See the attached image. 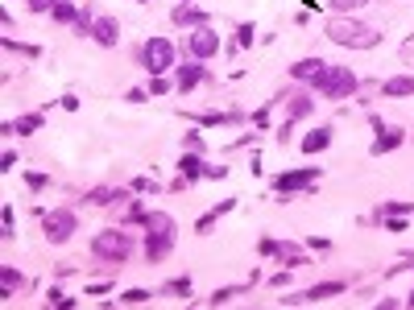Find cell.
Here are the masks:
<instances>
[{"label": "cell", "instance_id": "6da1fadb", "mask_svg": "<svg viewBox=\"0 0 414 310\" xmlns=\"http://www.w3.org/2000/svg\"><path fill=\"white\" fill-rule=\"evenodd\" d=\"M145 257L149 261H162V257H170V248H174V236H178V228H174V220L166 216V211H145Z\"/></svg>", "mask_w": 414, "mask_h": 310}, {"label": "cell", "instance_id": "7a4b0ae2", "mask_svg": "<svg viewBox=\"0 0 414 310\" xmlns=\"http://www.w3.org/2000/svg\"><path fill=\"white\" fill-rule=\"evenodd\" d=\"M324 34H328L336 46H348V50H373V46L381 42V34H377V29H369V25L352 21V17H332Z\"/></svg>", "mask_w": 414, "mask_h": 310}, {"label": "cell", "instance_id": "3957f363", "mask_svg": "<svg viewBox=\"0 0 414 310\" xmlns=\"http://www.w3.org/2000/svg\"><path fill=\"white\" fill-rule=\"evenodd\" d=\"M91 253H95L99 261H112V265H121V261H129V253H133V240H129V232H121V228H108V232H95V240H91Z\"/></svg>", "mask_w": 414, "mask_h": 310}, {"label": "cell", "instance_id": "277c9868", "mask_svg": "<svg viewBox=\"0 0 414 310\" xmlns=\"http://www.w3.org/2000/svg\"><path fill=\"white\" fill-rule=\"evenodd\" d=\"M315 91L324 99H348L356 91V75L348 66H324V75L315 79Z\"/></svg>", "mask_w": 414, "mask_h": 310}, {"label": "cell", "instance_id": "5b68a950", "mask_svg": "<svg viewBox=\"0 0 414 310\" xmlns=\"http://www.w3.org/2000/svg\"><path fill=\"white\" fill-rule=\"evenodd\" d=\"M141 62H145L149 75H166V70L174 66V46H170L166 38H149V42L141 46Z\"/></svg>", "mask_w": 414, "mask_h": 310}, {"label": "cell", "instance_id": "8992f818", "mask_svg": "<svg viewBox=\"0 0 414 310\" xmlns=\"http://www.w3.org/2000/svg\"><path fill=\"white\" fill-rule=\"evenodd\" d=\"M42 228H46V240L50 244H66L79 224H75V211H46L42 216Z\"/></svg>", "mask_w": 414, "mask_h": 310}, {"label": "cell", "instance_id": "52a82bcc", "mask_svg": "<svg viewBox=\"0 0 414 310\" xmlns=\"http://www.w3.org/2000/svg\"><path fill=\"white\" fill-rule=\"evenodd\" d=\"M186 46H191V54H195L199 62H203V58H216V54H220V34H216L212 25H199V29H191Z\"/></svg>", "mask_w": 414, "mask_h": 310}, {"label": "cell", "instance_id": "ba28073f", "mask_svg": "<svg viewBox=\"0 0 414 310\" xmlns=\"http://www.w3.org/2000/svg\"><path fill=\"white\" fill-rule=\"evenodd\" d=\"M315 178H319V170H315V166H306V170H294V174H282V178L273 182V190H278V194H294V190L310 186V182H315Z\"/></svg>", "mask_w": 414, "mask_h": 310}, {"label": "cell", "instance_id": "9c48e42d", "mask_svg": "<svg viewBox=\"0 0 414 310\" xmlns=\"http://www.w3.org/2000/svg\"><path fill=\"white\" fill-rule=\"evenodd\" d=\"M91 38H95L99 46H117V42H121V21H117V17H95Z\"/></svg>", "mask_w": 414, "mask_h": 310}, {"label": "cell", "instance_id": "30bf717a", "mask_svg": "<svg viewBox=\"0 0 414 310\" xmlns=\"http://www.w3.org/2000/svg\"><path fill=\"white\" fill-rule=\"evenodd\" d=\"M199 79H203V66H199V58H195V62H186V66H178V70H174V87H178V91H191V87H195V83H199Z\"/></svg>", "mask_w": 414, "mask_h": 310}, {"label": "cell", "instance_id": "8fae6325", "mask_svg": "<svg viewBox=\"0 0 414 310\" xmlns=\"http://www.w3.org/2000/svg\"><path fill=\"white\" fill-rule=\"evenodd\" d=\"M348 285L344 281H319V285H310L306 294H302V302H324V298H336V294H344Z\"/></svg>", "mask_w": 414, "mask_h": 310}, {"label": "cell", "instance_id": "7c38bea8", "mask_svg": "<svg viewBox=\"0 0 414 310\" xmlns=\"http://www.w3.org/2000/svg\"><path fill=\"white\" fill-rule=\"evenodd\" d=\"M324 66H328V62H319V58H302V62L290 66V75H294V79H306V83H315V79L324 75Z\"/></svg>", "mask_w": 414, "mask_h": 310}, {"label": "cell", "instance_id": "4fadbf2b", "mask_svg": "<svg viewBox=\"0 0 414 310\" xmlns=\"http://www.w3.org/2000/svg\"><path fill=\"white\" fill-rule=\"evenodd\" d=\"M381 95H389V99H398V95H414V79H410V75H393V79H385V83H381Z\"/></svg>", "mask_w": 414, "mask_h": 310}, {"label": "cell", "instance_id": "5bb4252c", "mask_svg": "<svg viewBox=\"0 0 414 310\" xmlns=\"http://www.w3.org/2000/svg\"><path fill=\"white\" fill-rule=\"evenodd\" d=\"M174 25L199 29V25H207V13H203V9H191V5H178V9H174Z\"/></svg>", "mask_w": 414, "mask_h": 310}, {"label": "cell", "instance_id": "9a60e30c", "mask_svg": "<svg viewBox=\"0 0 414 310\" xmlns=\"http://www.w3.org/2000/svg\"><path fill=\"white\" fill-rule=\"evenodd\" d=\"M328 145H332V129H315L302 137V153H324Z\"/></svg>", "mask_w": 414, "mask_h": 310}, {"label": "cell", "instance_id": "2e32d148", "mask_svg": "<svg viewBox=\"0 0 414 310\" xmlns=\"http://www.w3.org/2000/svg\"><path fill=\"white\" fill-rule=\"evenodd\" d=\"M117 198H129V194H125V190H112V186L87 190V203H91V207H108V203H117Z\"/></svg>", "mask_w": 414, "mask_h": 310}, {"label": "cell", "instance_id": "e0dca14e", "mask_svg": "<svg viewBox=\"0 0 414 310\" xmlns=\"http://www.w3.org/2000/svg\"><path fill=\"white\" fill-rule=\"evenodd\" d=\"M54 21H62V25H79V17H83V9L79 5H71V0H58L54 5V13H50Z\"/></svg>", "mask_w": 414, "mask_h": 310}, {"label": "cell", "instance_id": "ac0fdd59", "mask_svg": "<svg viewBox=\"0 0 414 310\" xmlns=\"http://www.w3.org/2000/svg\"><path fill=\"white\" fill-rule=\"evenodd\" d=\"M178 170H182V178L191 182V178H203V170H207V166H203V157H199V153H186V157L178 162Z\"/></svg>", "mask_w": 414, "mask_h": 310}, {"label": "cell", "instance_id": "d6986e66", "mask_svg": "<svg viewBox=\"0 0 414 310\" xmlns=\"http://www.w3.org/2000/svg\"><path fill=\"white\" fill-rule=\"evenodd\" d=\"M398 145H402V133H393V129H389L385 137H377V141H373V157H381V153H393Z\"/></svg>", "mask_w": 414, "mask_h": 310}, {"label": "cell", "instance_id": "ffe728a7", "mask_svg": "<svg viewBox=\"0 0 414 310\" xmlns=\"http://www.w3.org/2000/svg\"><path fill=\"white\" fill-rule=\"evenodd\" d=\"M38 129H42V116H21L17 125H5V133H21V137H29Z\"/></svg>", "mask_w": 414, "mask_h": 310}, {"label": "cell", "instance_id": "44dd1931", "mask_svg": "<svg viewBox=\"0 0 414 310\" xmlns=\"http://www.w3.org/2000/svg\"><path fill=\"white\" fill-rule=\"evenodd\" d=\"M310 108H315V99H310V95H294L290 99V120H302Z\"/></svg>", "mask_w": 414, "mask_h": 310}, {"label": "cell", "instance_id": "7402d4cb", "mask_svg": "<svg viewBox=\"0 0 414 310\" xmlns=\"http://www.w3.org/2000/svg\"><path fill=\"white\" fill-rule=\"evenodd\" d=\"M0 285H5V294H13V289H21V273H17L13 265H5V269H0Z\"/></svg>", "mask_w": 414, "mask_h": 310}, {"label": "cell", "instance_id": "603a6c76", "mask_svg": "<svg viewBox=\"0 0 414 310\" xmlns=\"http://www.w3.org/2000/svg\"><path fill=\"white\" fill-rule=\"evenodd\" d=\"M414 211V203H385L377 216H410Z\"/></svg>", "mask_w": 414, "mask_h": 310}, {"label": "cell", "instance_id": "cb8c5ba5", "mask_svg": "<svg viewBox=\"0 0 414 310\" xmlns=\"http://www.w3.org/2000/svg\"><path fill=\"white\" fill-rule=\"evenodd\" d=\"M121 302H129V306H141V302H149V289H125V294H121Z\"/></svg>", "mask_w": 414, "mask_h": 310}, {"label": "cell", "instance_id": "d4e9b609", "mask_svg": "<svg viewBox=\"0 0 414 310\" xmlns=\"http://www.w3.org/2000/svg\"><path fill=\"white\" fill-rule=\"evenodd\" d=\"M236 294H241V285H228V289H216V294H212V306H224V302H232Z\"/></svg>", "mask_w": 414, "mask_h": 310}, {"label": "cell", "instance_id": "484cf974", "mask_svg": "<svg viewBox=\"0 0 414 310\" xmlns=\"http://www.w3.org/2000/svg\"><path fill=\"white\" fill-rule=\"evenodd\" d=\"M46 182H50V178H46V174H38V170H34V174H25V186H29V190H42Z\"/></svg>", "mask_w": 414, "mask_h": 310}, {"label": "cell", "instance_id": "4316f807", "mask_svg": "<svg viewBox=\"0 0 414 310\" xmlns=\"http://www.w3.org/2000/svg\"><path fill=\"white\" fill-rule=\"evenodd\" d=\"M54 5H58V0H29L34 13H54Z\"/></svg>", "mask_w": 414, "mask_h": 310}, {"label": "cell", "instance_id": "83f0119b", "mask_svg": "<svg viewBox=\"0 0 414 310\" xmlns=\"http://www.w3.org/2000/svg\"><path fill=\"white\" fill-rule=\"evenodd\" d=\"M170 91V83L162 79V75H154V83H149V95H166Z\"/></svg>", "mask_w": 414, "mask_h": 310}, {"label": "cell", "instance_id": "f1b7e54d", "mask_svg": "<svg viewBox=\"0 0 414 310\" xmlns=\"http://www.w3.org/2000/svg\"><path fill=\"white\" fill-rule=\"evenodd\" d=\"M166 294H191V281H186V277H178V281H170V285H166Z\"/></svg>", "mask_w": 414, "mask_h": 310}, {"label": "cell", "instance_id": "f546056e", "mask_svg": "<svg viewBox=\"0 0 414 310\" xmlns=\"http://www.w3.org/2000/svg\"><path fill=\"white\" fill-rule=\"evenodd\" d=\"M0 220H5V240L13 236V207H5V211H0Z\"/></svg>", "mask_w": 414, "mask_h": 310}, {"label": "cell", "instance_id": "4dcf8cb0", "mask_svg": "<svg viewBox=\"0 0 414 310\" xmlns=\"http://www.w3.org/2000/svg\"><path fill=\"white\" fill-rule=\"evenodd\" d=\"M13 166H17V153H13V149H5V157H0V170H5V174H9Z\"/></svg>", "mask_w": 414, "mask_h": 310}, {"label": "cell", "instance_id": "1f68e13d", "mask_svg": "<svg viewBox=\"0 0 414 310\" xmlns=\"http://www.w3.org/2000/svg\"><path fill=\"white\" fill-rule=\"evenodd\" d=\"M361 5H369V0H332V9H361Z\"/></svg>", "mask_w": 414, "mask_h": 310}, {"label": "cell", "instance_id": "d6a6232c", "mask_svg": "<svg viewBox=\"0 0 414 310\" xmlns=\"http://www.w3.org/2000/svg\"><path fill=\"white\" fill-rule=\"evenodd\" d=\"M241 46H253V25H241V38H236Z\"/></svg>", "mask_w": 414, "mask_h": 310}, {"label": "cell", "instance_id": "836d02e7", "mask_svg": "<svg viewBox=\"0 0 414 310\" xmlns=\"http://www.w3.org/2000/svg\"><path fill=\"white\" fill-rule=\"evenodd\" d=\"M186 149H191V153H199V149H203V141H199V133H186Z\"/></svg>", "mask_w": 414, "mask_h": 310}, {"label": "cell", "instance_id": "e575fe53", "mask_svg": "<svg viewBox=\"0 0 414 310\" xmlns=\"http://www.w3.org/2000/svg\"><path fill=\"white\" fill-rule=\"evenodd\" d=\"M133 190H137V194H141V190H158V186H154V182H149V178H137V182H133Z\"/></svg>", "mask_w": 414, "mask_h": 310}, {"label": "cell", "instance_id": "d590c367", "mask_svg": "<svg viewBox=\"0 0 414 310\" xmlns=\"http://www.w3.org/2000/svg\"><path fill=\"white\" fill-rule=\"evenodd\" d=\"M406 306H410V310H414V294H410V298H406Z\"/></svg>", "mask_w": 414, "mask_h": 310}, {"label": "cell", "instance_id": "8d00e7d4", "mask_svg": "<svg viewBox=\"0 0 414 310\" xmlns=\"http://www.w3.org/2000/svg\"><path fill=\"white\" fill-rule=\"evenodd\" d=\"M137 5H149V0H137Z\"/></svg>", "mask_w": 414, "mask_h": 310}, {"label": "cell", "instance_id": "74e56055", "mask_svg": "<svg viewBox=\"0 0 414 310\" xmlns=\"http://www.w3.org/2000/svg\"><path fill=\"white\" fill-rule=\"evenodd\" d=\"M182 5H186V0H182Z\"/></svg>", "mask_w": 414, "mask_h": 310}]
</instances>
